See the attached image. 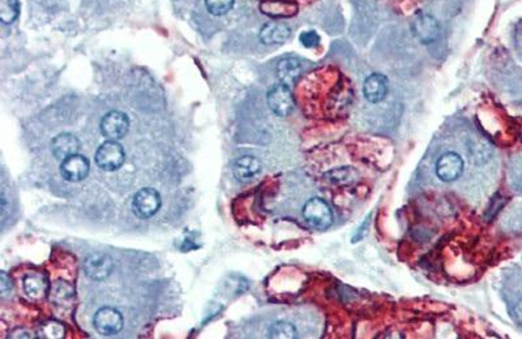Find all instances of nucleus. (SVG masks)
<instances>
[{"mask_svg": "<svg viewBox=\"0 0 522 339\" xmlns=\"http://www.w3.org/2000/svg\"><path fill=\"white\" fill-rule=\"evenodd\" d=\"M303 217L315 230H326L333 223V213L322 199H311L303 206Z\"/></svg>", "mask_w": 522, "mask_h": 339, "instance_id": "f257e3e1", "label": "nucleus"}, {"mask_svg": "<svg viewBox=\"0 0 522 339\" xmlns=\"http://www.w3.org/2000/svg\"><path fill=\"white\" fill-rule=\"evenodd\" d=\"M299 41L302 43L304 47L307 49H313L316 47L319 42H320V35L313 31H308V32H303L299 37Z\"/></svg>", "mask_w": 522, "mask_h": 339, "instance_id": "b1692460", "label": "nucleus"}, {"mask_svg": "<svg viewBox=\"0 0 522 339\" xmlns=\"http://www.w3.org/2000/svg\"><path fill=\"white\" fill-rule=\"evenodd\" d=\"M260 10L264 15L274 19L292 17L298 12V6L289 0H268L261 3Z\"/></svg>", "mask_w": 522, "mask_h": 339, "instance_id": "2eb2a0df", "label": "nucleus"}, {"mask_svg": "<svg viewBox=\"0 0 522 339\" xmlns=\"http://www.w3.org/2000/svg\"><path fill=\"white\" fill-rule=\"evenodd\" d=\"M161 196L153 188H143L136 193L132 201V208L137 217L148 220L153 217L161 208Z\"/></svg>", "mask_w": 522, "mask_h": 339, "instance_id": "20e7f679", "label": "nucleus"}, {"mask_svg": "<svg viewBox=\"0 0 522 339\" xmlns=\"http://www.w3.org/2000/svg\"><path fill=\"white\" fill-rule=\"evenodd\" d=\"M411 29L418 41L425 44L435 42L440 35V25L438 20L428 13H418L411 22Z\"/></svg>", "mask_w": 522, "mask_h": 339, "instance_id": "39448f33", "label": "nucleus"}, {"mask_svg": "<svg viewBox=\"0 0 522 339\" xmlns=\"http://www.w3.org/2000/svg\"><path fill=\"white\" fill-rule=\"evenodd\" d=\"M235 0H205V6L212 15L223 16L234 7Z\"/></svg>", "mask_w": 522, "mask_h": 339, "instance_id": "5701e85b", "label": "nucleus"}, {"mask_svg": "<svg viewBox=\"0 0 522 339\" xmlns=\"http://www.w3.org/2000/svg\"><path fill=\"white\" fill-rule=\"evenodd\" d=\"M268 337L274 339L296 338V329H295V326H294L292 324H290V322L278 321V322L273 324L271 328H269Z\"/></svg>", "mask_w": 522, "mask_h": 339, "instance_id": "aec40b11", "label": "nucleus"}, {"mask_svg": "<svg viewBox=\"0 0 522 339\" xmlns=\"http://www.w3.org/2000/svg\"><path fill=\"white\" fill-rule=\"evenodd\" d=\"M73 287L64 282V281H58L52 288V299H54L56 303H64L68 301L73 297Z\"/></svg>", "mask_w": 522, "mask_h": 339, "instance_id": "4be33fe9", "label": "nucleus"}, {"mask_svg": "<svg viewBox=\"0 0 522 339\" xmlns=\"http://www.w3.org/2000/svg\"><path fill=\"white\" fill-rule=\"evenodd\" d=\"M61 174L65 181H84L89 174V160L80 154H73L62 160Z\"/></svg>", "mask_w": 522, "mask_h": 339, "instance_id": "9d476101", "label": "nucleus"}, {"mask_svg": "<svg viewBox=\"0 0 522 339\" xmlns=\"http://www.w3.org/2000/svg\"><path fill=\"white\" fill-rule=\"evenodd\" d=\"M513 318L522 328V297L516 301L513 308Z\"/></svg>", "mask_w": 522, "mask_h": 339, "instance_id": "a878e982", "label": "nucleus"}, {"mask_svg": "<svg viewBox=\"0 0 522 339\" xmlns=\"http://www.w3.org/2000/svg\"><path fill=\"white\" fill-rule=\"evenodd\" d=\"M24 290L28 297L31 299H41L49 292V282L43 274L33 273L25 276L24 279Z\"/></svg>", "mask_w": 522, "mask_h": 339, "instance_id": "f3484780", "label": "nucleus"}, {"mask_svg": "<svg viewBox=\"0 0 522 339\" xmlns=\"http://www.w3.org/2000/svg\"><path fill=\"white\" fill-rule=\"evenodd\" d=\"M290 28L283 22L265 24L260 31V40L264 44H282L290 38Z\"/></svg>", "mask_w": 522, "mask_h": 339, "instance_id": "ddd939ff", "label": "nucleus"}, {"mask_svg": "<svg viewBox=\"0 0 522 339\" xmlns=\"http://www.w3.org/2000/svg\"><path fill=\"white\" fill-rule=\"evenodd\" d=\"M464 171V160L456 153H445L438 158L436 174L445 183L459 179Z\"/></svg>", "mask_w": 522, "mask_h": 339, "instance_id": "1a4fd4ad", "label": "nucleus"}, {"mask_svg": "<svg viewBox=\"0 0 522 339\" xmlns=\"http://www.w3.org/2000/svg\"><path fill=\"white\" fill-rule=\"evenodd\" d=\"M276 71L281 84L290 88L302 74V64L295 58H285L277 64Z\"/></svg>", "mask_w": 522, "mask_h": 339, "instance_id": "dca6fc26", "label": "nucleus"}, {"mask_svg": "<svg viewBox=\"0 0 522 339\" xmlns=\"http://www.w3.org/2000/svg\"><path fill=\"white\" fill-rule=\"evenodd\" d=\"M20 13L19 0H0V20L3 24H12Z\"/></svg>", "mask_w": 522, "mask_h": 339, "instance_id": "6ab92c4d", "label": "nucleus"}, {"mask_svg": "<svg viewBox=\"0 0 522 339\" xmlns=\"http://www.w3.org/2000/svg\"><path fill=\"white\" fill-rule=\"evenodd\" d=\"M261 171L260 160L252 156H244L240 157L234 162L232 166V174L237 178V181L242 183H250L253 181Z\"/></svg>", "mask_w": 522, "mask_h": 339, "instance_id": "f8f14e48", "label": "nucleus"}, {"mask_svg": "<svg viewBox=\"0 0 522 339\" xmlns=\"http://www.w3.org/2000/svg\"><path fill=\"white\" fill-rule=\"evenodd\" d=\"M0 290H1V297H3L10 295V291H12V281H10V276L6 272H1V274H0Z\"/></svg>", "mask_w": 522, "mask_h": 339, "instance_id": "393cba45", "label": "nucleus"}, {"mask_svg": "<svg viewBox=\"0 0 522 339\" xmlns=\"http://www.w3.org/2000/svg\"><path fill=\"white\" fill-rule=\"evenodd\" d=\"M125 154L123 147L115 140L104 142L95 153V163L104 171H115L125 163Z\"/></svg>", "mask_w": 522, "mask_h": 339, "instance_id": "f03ea898", "label": "nucleus"}, {"mask_svg": "<svg viewBox=\"0 0 522 339\" xmlns=\"http://www.w3.org/2000/svg\"><path fill=\"white\" fill-rule=\"evenodd\" d=\"M65 329L58 321H49L42 324L40 328V337L47 339H59L64 337Z\"/></svg>", "mask_w": 522, "mask_h": 339, "instance_id": "412c9836", "label": "nucleus"}, {"mask_svg": "<svg viewBox=\"0 0 522 339\" xmlns=\"http://www.w3.org/2000/svg\"><path fill=\"white\" fill-rule=\"evenodd\" d=\"M94 328L101 336L111 337L123 328V317L114 308H101L94 316Z\"/></svg>", "mask_w": 522, "mask_h": 339, "instance_id": "7ed1b4c3", "label": "nucleus"}, {"mask_svg": "<svg viewBox=\"0 0 522 339\" xmlns=\"http://www.w3.org/2000/svg\"><path fill=\"white\" fill-rule=\"evenodd\" d=\"M129 128V119L122 111H110L101 122V132L109 140L125 138Z\"/></svg>", "mask_w": 522, "mask_h": 339, "instance_id": "0eeeda50", "label": "nucleus"}, {"mask_svg": "<svg viewBox=\"0 0 522 339\" xmlns=\"http://www.w3.org/2000/svg\"><path fill=\"white\" fill-rule=\"evenodd\" d=\"M267 99L271 111L278 117H287L294 110L292 90L286 85H274L268 92Z\"/></svg>", "mask_w": 522, "mask_h": 339, "instance_id": "423d86ee", "label": "nucleus"}, {"mask_svg": "<svg viewBox=\"0 0 522 339\" xmlns=\"http://www.w3.org/2000/svg\"><path fill=\"white\" fill-rule=\"evenodd\" d=\"M324 176H325L326 181L332 183L334 185H347V184H351V183L358 181V172L354 169L347 167V166L331 170Z\"/></svg>", "mask_w": 522, "mask_h": 339, "instance_id": "a211bd4d", "label": "nucleus"}, {"mask_svg": "<svg viewBox=\"0 0 522 339\" xmlns=\"http://www.w3.org/2000/svg\"><path fill=\"white\" fill-rule=\"evenodd\" d=\"M363 94L371 104H379L386 99L388 94V80L381 74H370L363 84Z\"/></svg>", "mask_w": 522, "mask_h": 339, "instance_id": "9b49d317", "label": "nucleus"}, {"mask_svg": "<svg viewBox=\"0 0 522 339\" xmlns=\"http://www.w3.org/2000/svg\"><path fill=\"white\" fill-rule=\"evenodd\" d=\"M79 148H80L79 140L71 133H61L52 140V154L55 158L61 159V160H64L73 154H77Z\"/></svg>", "mask_w": 522, "mask_h": 339, "instance_id": "4468645a", "label": "nucleus"}, {"mask_svg": "<svg viewBox=\"0 0 522 339\" xmlns=\"http://www.w3.org/2000/svg\"><path fill=\"white\" fill-rule=\"evenodd\" d=\"M114 270L113 260L104 254H90L84 261V272L94 281H104Z\"/></svg>", "mask_w": 522, "mask_h": 339, "instance_id": "6e6552de", "label": "nucleus"}]
</instances>
